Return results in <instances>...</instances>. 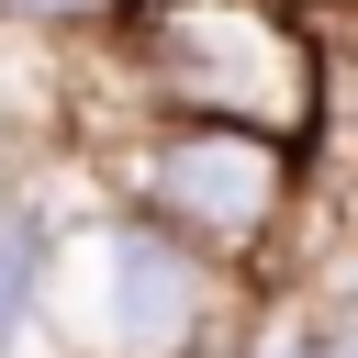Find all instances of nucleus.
<instances>
[{
	"instance_id": "1",
	"label": "nucleus",
	"mask_w": 358,
	"mask_h": 358,
	"mask_svg": "<svg viewBox=\"0 0 358 358\" xmlns=\"http://www.w3.org/2000/svg\"><path fill=\"white\" fill-rule=\"evenodd\" d=\"M168 90L213 123H268V134H302L313 123V45L268 11V0H157L145 22Z\"/></svg>"
},
{
	"instance_id": "2",
	"label": "nucleus",
	"mask_w": 358,
	"mask_h": 358,
	"mask_svg": "<svg viewBox=\"0 0 358 358\" xmlns=\"http://www.w3.org/2000/svg\"><path fill=\"white\" fill-rule=\"evenodd\" d=\"M157 190L179 201V224H201V235L246 246V235L280 213V145H268V134H246V123L168 134V157H157Z\"/></svg>"
},
{
	"instance_id": "3",
	"label": "nucleus",
	"mask_w": 358,
	"mask_h": 358,
	"mask_svg": "<svg viewBox=\"0 0 358 358\" xmlns=\"http://www.w3.org/2000/svg\"><path fill=\"white\" fill-rule=\"evenodd\" d=\"M179 324H190V257L168 235H112V347L168 358Z\"/></svg>"
},
{
	"instance_id": "4",
	"label": "nucleus",
	"mask_w": 358,
	"mask_h": 358,
	"mask_svg": "<svg viewBox=\"0 0 358 358\" xmlns=\"http://www.w3.org/2000/svg\"><path fill=\"white\" fill-rule=\"evenodd\" d=\"M34 257H45V235L11 213V224H0V347H11V336H22V313H34Z\"/></svg>"
},
{
	"instance_id": "5",
	"label": "nucleus",
	"mask_w": 358,
	"mask_h": 358,
	"mask_svg": "<svg viewBox=\"0 0 358 358\" xmlns=\"http://www.w3.org/2000/svg\"><path fill=\"white\" fill-rule=\"evenodd\" d=\"M268 358H347V324H336V313H313V324H291Z\"/></svg>"
},
{
	"instance_id": "6",
	"label": "nucleus",
	"mask_w": 358,
	"mask_h": 358,
	"mask_svg": "<svg viewBox=\"0 0 358 358\" xmlns=\"http://www.w3.org/2000/svg\"><path fill=\"white\" fill-rule=\"evenodd\" d=\"M0 11H56L67 22V11H112V0H0Z\"/></svg>"
}]
</instances>
